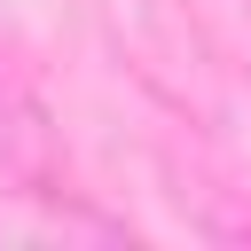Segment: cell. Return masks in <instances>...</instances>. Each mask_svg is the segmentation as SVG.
Wrapping results in <instances>:
<instances>
[{
	"label": "cell",
	"instance_id": "cell-1",
	"mask_svg": "<svg viewBox=\"0 0 251 251\" xmlns=\"http://www.w3.org/2000/svg\"><path fill=\"white\" fill-rule=\"evenodd\" d=\"M16 110H8V94H0V165H16V126H8Z\"/></svg>",
	"mask_w": 251,
	"mask_h": 251
}]
</instances>
